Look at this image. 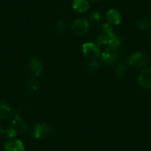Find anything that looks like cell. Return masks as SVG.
Masks as SVG:
<instances>
[{"instance_id": "cell-17", "label": "cell", "mask_w": 151, "mask_h": 151, "mask_svg": "<svg viewBox=\"0 0 151 151\" xmlns=\"http://www.w3.org/2000/svg\"><path fill=\"white\" fill-rule=\"evenodd\" d=\"M96 42L99 45H104L109 44V36L105 33H101L96 37Z\"/></svg>"}, {"instance_id": "cell-8", "label": "cell", "mask_w": 151, "mask_h": 151, "mask_svg": "<svg viewBox=\"0 0 151 151\" xmlns=\"http://www.w3.org/2000/svg\"><path fill=\"white\" fill-rule=\"evenodd\" d=\"M106 17L110 24L113 25H118L122 21L121 14L116 9L109 10L106 14Z\"/></svg>"}, {"instance_id": "cell-24", "label": "cell", "mask_w": 151, "mask_h": 151, "mask_svg": "<svg viewBox=\"0 0 151 151\" xmlns=\"http://www.w3.org/2000/svg\"><path fill=\"white\" fill-rule=\"evenodd\" d=\"M99 0H88V2H93V3H94V2H99Z\"/></svg>"}, {"instance_id": "cell-9", "label": "cell", "mask_w": 151, "mask_h": 151, "mask_svg": "<svg viewBox=\"0 0 151 151\" xmlns=\"http://www.w3.org/2000/svg\"><path fill=\"white\" fill-rule=\"evenodd\" d=\"M29 67H30V69L31 70V72L36 76H40L42 73L43 69H44L41 60L40 59H38L37 57H33L30 59Z\"/></svg>"}, {"instance_id": "cell-4", "label": "cell", "mask_w": 151, "mask_h": 151, "mask_svg": "<svg viewBox=\"0 0 151 151\" xmlns=\"http://www.w3.org/2000/svg\"><path fill=\"white\" fill-rule=\"evenodd\" d=\"M82 50L85 56L91 59H97L101 54V49L99 45L93 42L85 43L82 46Z\"/></svg>"}, {"instance_id": "cell-5", "label": "cell", "mask_w": 151, "mask_h": 151, "mask_svg": "<svg viewBox=\"0 0 151 151\" xmlns=\"http://www.w3.org/2000/svg\"><path fill=\"white\" fill-rule=\"evenodd\" d=\"M50 128L49 125L46 123L36 124L33 127V136L36 139H43L50 134Z\"/></svg>"}, {"instance_id": "cell-13", "label": "cell", "mask_w": 151, "mask_h": 151, "mask_svg": "<svg viewBox=\"0 0 151 151\" xmlns=\"http://www.w3.org/2000/svg\"><path fill=\"white\" fill-rule=\"evenodd\" d=\"M109 36V44L108 45L116 46L118 47L119 45L122 44V39L119 35L116 33H112V34L108 35Z\"/></svg>"}, {"instance_id": "cell-1", "label": "cell", "mask_w": 151, "mask_h": 151, "mask_svg": "<svg viewBox=\"0 0 151 151\" xmlns=\"http://www.w3.org/2000/svg\"><path fill=\"white\" fill-rule=\"evenodd\" d=\"M148 63V57L142 52H136L128 58V64L131 68L139 69L146 66Z\"/></svg>"}, {"instance_id": "cell-2", "label": "cell", "mask_w": 151, "mask_h": 151, "mask_svg": "<svg viewBox=\"0 0 151 151\" xmlns=\"http://www.w3.org/2000/svg\"><path fill=\"white\" fill-rule=\"evenodd\" d=\"M119 56V50L118 47L108 45L101 55V60L106 64H113L116 62Z\"/></svg>"}, {"instance_id": "cell-22", "label": "cell", "mask_w": 151, "mask_h": 151, "mask_svg": "<svg viewBox=\"0 0 151 151\" xmlns=\"http://www.w3.org/2000/svg\"><path fill=\"white\" fill-rule=\"evenodd\" d=\"M56 28L59 32H63L65 30V24L63 21L59 20L56 23Z\"/></svg>"}, {"instance_id": "cell-15", "label": "cell", "mask_w": 151, "mask_h": 151, "mask_svg": "<svg viewBox=\"0 0 151 151\" xmlns=\"http://www.w3.org/2000/svg\"><path fill=\"white\" fill-rule=\"evenodd\" d=\"M137 25L141 30H147L150 27L151 22L149 19L142 18L137 22Z\"/></svg>"}, {"instance_id": "cell-18", "label": "cell", "mask_w": 151, "mask_h": 151, "mask_svg": "<svg viewBox=\"0 0 151 151\" xmlns=\"http://www.w3.org/2000/svg\"><path fill=\"white\" fill-rule=\"evenodd\" d=\"M3 133L10 139H14L17 134V130L14 127H8L4 129Z\"/></svg>"}, {"instance_id": "cell-10", "label": "cell", "mask_w": 151, "mask_h": 151, "mask_svg": "<svg viewBox=\"0 0 151 151\" xmlns=\"http://www.w3.org/2000/svg\"><path fill=\"white\" fill-rule=\"evenodd\" d=\"M73 8L78 13H85L89 8L88 0H73Z\"/></svg>"}, {"instance_id": "cell-16", "label": "cell", "mask_w": 151, "mask_h": 151, "mask_svg": "<svg viewBox=\"0 0 151 151\" xmlns=\"http://www.w3.org/2000/svg\"><path fill=\"white\" fill-rule=\"evenodd\" d=\"M126 71H127V66H126L124 64L120 63L116 68V75L118 76V77H123L124 76L126 73Z\"/></svg>"}, {"instance_id": "cell-7", "label": "cell", "mask_w": 151, "mask_h": 151, "mask_svg": "<svg viewBox=\"0 0 151 151\" xmlns=\"http://www.w3.org/2000/svg\"><path fill=\"white\" fill-rule=\"evenodd\" d=\"M139 85L145 88H151V68H146L140 73L139 76Z\"/></svg>"}, {"instance_id": "cell-11", "label": "cell", "mask_w": 151, "mask_h": 151, "mask_svg": "<svg viewBox=\"0 0 151 151\" xmlns=\"http://www.w3.org/2000/svg\"><path fill=\"white\" fill-rule=\"evenodd\" d=\"M11 115V108L5 101H0V119L9 118Z\"/></svg>"}, {"instance_id": "cell-14", "label": "cell", "mask_w": 151, "mask_h": 151, "mask_svg": "<svg viewBox=\"0 0 151 151\" xmlns=\"http://www.w3.org/2000/svg\"><path fill=\"white\" fill-rule=\"evenodd\" d=\"M40 85V81L37 78L33 77L29 79L27 82V89L29 91H35L37 90Z\"/></svg>"}, {"instance_id": "cell-25", "label": "cell", "mask_w": 151, "mask_h": 151, "mask_svg": "<svg viewBox=\"0 0 151 151\" xmlns=\"http://www.w3.org/2000/svg\"><path fill=\"white\" fill-rule=\"evenodd\" d=\"M150 37L151 38V32H150Z\"/></svg>"}, {"instance_id": "cell-21", "label": "cell", "mask_w": 151, "mask_h": 151, "mask_svg": "<svg viewBox=\"0 0 151 151\" xmlns=\"http://www.w3.org/2000/svg\"><path fill=\"white\" fill-rule=\"evenodd\" d=\"M101 28H102L104 33H105V34L110 35L112 33H113L111 25H110V24H108V23H104V24H103L102 26H101Z\"/></svg>"}, {"instance_id": "cell-3", "label": "cell", "mask_w": 151, "mask_h": 151, "mask_svg": "<svg viewBox=\"0 0 151 151\" xmlns=\"http://www.w3.org/2000/svg\"><path fill=\"white\" fill-rule=\"evenodd\" d=\"M89 22L85 18H79L76 19L72 24V30L76 36H83L88 31Z\"/></svg>"}, {"instance_id": "cell-23", "label": "cell", "mask_w": 151, "mask_h": 151, "mask_svg": "<svg viewBox=\"0 0 151 151\" xmlns=\"http://www.w3.org/2000/svg\"><path fill=\"white\" fill-rule=\"evenodd\" d=\"M3 131H4L3 127H2V126L0 124V133H3Z\"/></svg>"}, {"instance_id": "cell-12", "label": "cell", "mask_w": 151, "mask_h": 151, "mask_svg": "<svg viewBox=\"0 0 151 151\" xmlns=\"http://www.w3.org/2000/svg\"><path fill=\"white\" fill-rule=\"evenodd\" d=\"M13 125L14 126V128L20 130V131H25L27 129V124L19 116H16L13 119Z\"/></svg>"}, {"instance_id": "cell-20", "label": "cell", "mask_w": 151, "mask_h": 151, "mask_svg": "<svg viewBox=\"0 0 151 151\" xmlns=\"http://www.w3.org/2000/svg\"><path fill=\"white\" fill-rule=\"evenodd\" d=\"M99 67V62H98L97 61H93L92 62L90 63V65H88V71L91 73H93L98 69V68Z\"/></svg>"}, {"instance_id": "cell-19", "label": "cell", "mask_w": 151, "mask_h": 151, "mask_svg": "<svg viewBox=\"0 0 151 151\" xmlns=\"http://www.w3.org/2000/svg\"><path fill=\"white\" fill-rule=\"evenodd\" d=\"M91 18L93 21L94 22H99L102 19L103 16L101 13L99 12V11H94L91 14Z\"/></svg>"}, {"instance_id": "cell-6", "label": "cell", "mask_w": 151, "mask_h": 151, "mask_svg": "<svg viewBox=\"0 0 151 151\" xmlns=\"http://www.w3.org/2000/svg\"><path fill=\"white\" fill-rule=\"evenodd\" d=\"M5 151H24V144L19 139H10L4 144Z\"/></svg>"}]
</instances>
